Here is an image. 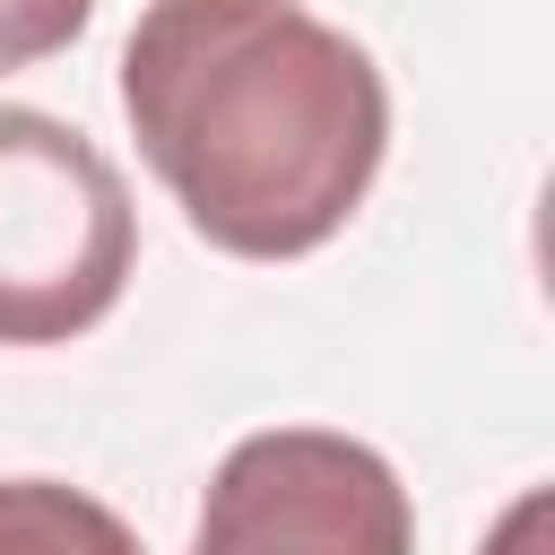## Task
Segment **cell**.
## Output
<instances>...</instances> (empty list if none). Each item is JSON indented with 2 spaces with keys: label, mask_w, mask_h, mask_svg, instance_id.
<instances>
[{
  "label": "cell",
  "mask_w": 555,
  "mask_h": 555,
  "mask_svg": "<svg viewBox=\"0 0 555 555\" xmlns=\"http://www.w3.org/2000/svg\"><path fill=\"white\" fill-rule=\"evenodd\" d=\"M0 555H147L113 503L61 477H0Z\"/></svg>",
  "instance_id": "obj_4"
},
{
  "label": "cell",
  "mask_w": 555,
  "mask_h": 555,
  "mask_svg": "<svg viewBox=\"0 0 555 555\" xmlns=\"http://www.w3.org/2000/svg\"><path fill=\"white\" fill-rule=\"evenodd\" d=\"M139 260V217L113 156L35 113L0 104V347H61L95 330Z\"/></svg>",
  "instance_id": "obj_2"
},
{
  "label": "cell",
  "mask_w": 555,
  "mask_h": 555,
  "mask_svg": "<svg viewBox=\"0 0 555 555\" xmlns=\"http://www.w3.org/2000/svg\"><path fill=\"white\" fill-rule=\"evenodd\" d=\"M191 555H416V512L373 442L269 425L217 460Z\"/></svg>",
  "instance_id": "obj_3"
},
{
  "label": "cell",
  "mask_w": 555,
  "mask_h": 555,
  "mask_svg": "<svg viewBox=\"0 0 555 555\" xmlns=\"http://www.w3.org/2000/svg\"><path fill=\"white\" fill-rule=\"evenodd\" d=\"M121 113L191 234L234 260L321 251L390 147L373 52L304 0H147L121 43Z\"/></svg>",
  "instance_id": "obj_1"
},
{
  "label": "cell",
  "mask_w": 555,
  "mask_h": 555,
  "mask_svg": "<svg viewBox=\"0 0 555 555\" xmlns=\"http://www.w3.org/2000/svg\"><path fill=\"white\" fill-rule=\"evenodd\" d=\"M477 555H546V486H529V494L494 520V538H486Z\"/></svg>",
  "instance_id": "obj_6"
},
{
  "label": "cell",
  "mask_w": 555,
  "mask_h": 555,
  "mask_svg": "<svg viewBox=\"0 0 555 555\" xmlns=\"http://www.w3.org/2000/svg\"><path fill=\"white\" fill-rule=\"evenodd\" d=\"M95 0H0V69H35L87 35Z\"/></svg>",
  "instance_id": "obj_5"
}]
</instances>
